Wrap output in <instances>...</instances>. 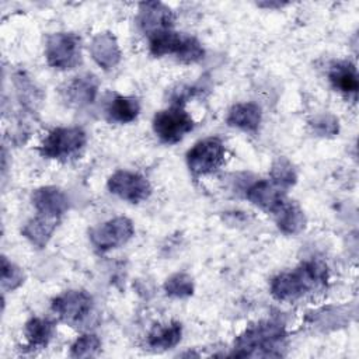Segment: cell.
<instances>
[{
	"instance_id": "cell-1",
	"label": "cell",
	"mask_w": 359,
	"mask_h": 359,
	"mask_svg": "<svg viewBox=\"0 0 359 359\" xmlns=\"http://www.w3.org/2000/svg\"><path fill=\"white\" fill-rule=\"evenodd\" d=\"M328 282V268L320 259H309L282 272L271 280V294L279 302H294L316 290L323 289Z\"/></svg>"
},
{
	"instance_id": "cell-2",
	"label": "cell",
	"mask_w": 359,
	"mask_h": 359,
	"mask_svg": "<svg viewBox=\"0 0 359 359\" xmlns=\"http://www.w3.org/2000/svg\"><path fill=\"white\" fill-rule=\"evenodd\" d=\"M286 330L271 320L258 321L244 330L234 341L231 356L272 358L282 356L286 345Z\"/></svg>"
},
{
	"instance_id": "cell-3",
	"label": "cell",
	"mask_w": 359,
	"mask_h": 359,
	"mask_svg": "<svg viewBox=\"0 0 359 359\" xmlns=\"http://www.w3.org/2000/svg\"><path fill=\"white\" fill-rule=\"evenodd\" d=\"M149 50L156 57L172 55L182 63L199 62L205 55V49L196 38L180 34L172 28L151 34L149 36Z\"/></svg>"
},
{
	"instance_id": "cell-4",
	"label": "cell",
	"mask_w": 359,
	"mask_h": 359,
	"mask_svg": "<svg viewBox=\"0 0 359 359\" xmlns=\"http://www.w3.org/2000/svg\"><path fill=\"white\" fill-rule=\"evenodd\" d=\"M87 143L86 132L79 126L52 129L42 140L38 151L45 158L69 160L77 157Z\"/></svg>"
},
{
	"instance_id": "cell-5",
	"label": "cell",
	"mask_w": 359,
	"mask_h": 359,
	"mask_svg": "<svg viewBox=\"0 0 359 359\" xmlns=\"http://www.w3.org/2000/svg\"><path fill=\"white\" fill-rule=\"evenodd\" d=\"M45 57L59 70L74 69L81 62V41L73 32H55L46 38Z\"/></svg>"
},
{
	"instance_id": "cell-6",
	"label": "cell",
	"mask_w": 359,
	"mask_h": 359,
	"mask_svg": "<svg viewBox=\"0 0 359 359\" xmlns=\"http://www.w3.org/2000/svg\"><path fill=\"white\" fill-rule=\"evenodd\" d=\"M226 149L216 136L205 137L196 142L187 151V165L192 175L201 177L215 172L224 163Z\"/></svg>"
},
{
	"instance_id": "cell-7",
	"label": "cell",
	"mask_w": 359,
	"mask_h": 359,
	"mask_svg": "<svg viewBox=\"0 0 359 359\" xmlns=\"http://www.w3.org/2000/svg\"><path fill=\"white\" fill-rule=\"evenodd\" d=\"M195 126L192 116L182 105L174 104L167 109L158 111L153 118V130L157 137L168 144L178 143Z\"/></svg>"
},
{
	"instance_id": "cell-8",
	"label": "cell",
	"mask_w": 359,
	"mask_h": 359,
	"mask_svg": "<svg viewBox=\"0 0 359 359\" xmlns=\"http://www.w3.org/2000/svg\"><path fill=\"white\" fill-rule=\"evenodd\" d=\"M93 297L84 290H66L52 300L53 314L63 323L79 325L93 313Z\"/></svg>"
},
{
	"instance_id": "cell-9",
	"label": "cell",
	"mask_w": 359,
	"mask_h": 359,
	"mask_svg": "<svg viewBox=\"0 0 359 359\" xmlns=\"http://www.w3.org/2000/svg\"><path fill=\"white\" fill-rule=\"evenodd\" d=\"M135 234L130 219L118 216L91 229L90 241L98 251H109L126 244Z\"/></svg>"
},
{
	"instance_id": "cell-10",
	"label": "cell",
	"mask_w": 359,
	"mask_h": 359,
	"mask_svg": "<svg viewBox=\"0 0 359 359\" xmlns=\"http://www.w3.org/2000/svg\"><path fill=\"white\" fill-rule=\"evenodd\" d=\"M107 187L111 194L130 203H140L151 194V185L147 178L128 170L115 171L108 178Z\"/></svg>"
},
{
	"instance_id": "cell-11",
	"label": "cell",
	"mask_w": 359,
	"mask_h": 359,
	"mask_svg": "<svg viewBox=\"0 0 359 359\" xmlns=\"http://www.w3.org/2000/svg\"><path fill=\"white\" fill-rule=\"evenodd\" d=\"M98 94V80L90 73L79 74L60 88L62 100L74 108H83L94 102Z\"/></svg>"
},
{
	"instance_id": "cell-12",
	"label": "cell",
	"mask_w": 359,
	"mask_h": 359,
	"mask_svg": "<svg viewBox=\"0 0 359 359\" xmlns=\"http://www.w3.org/2000/svg\"><path fill=\"white\" fill-rule=\"evenodd\" d=\"M136 22L139 29L150 36L154 32L171 29L174 25V14L170 7L160 1H146L139 4Z\"/></svg>"
},
{
	"instance_id": "cell-13",
	"label": "cell",
	"mask_w": 359,
	"mask_h": 359,
	"mask_svg": "<svg viewBox=\"0 0 359 359\" xmlns=\"http://www.w3.org/2000/svg\"><path fill=\"white\" fill-rule=\"evenodd\" d=\"M286 191L272 180H261L247 189V198L257 208L273 215L287 199Z\"/></svg>"
},
{
	"instance_id": "cell-14",
	"label": "cell",
	"mask_w": 359,
	"mask_h": 359,
	"mask_svg": "<svg viewBox=\"0 0 359 359\" xmlns=\"http://www.w3.org/2000/svg\"><path fill=\"white\" fill-rule=\"evenodd\" d=\"M32 205L39 215L59 219L69 209L67 195L57 187H41L31 195Z\"/></svg>"
},
{
	"instance_id": "cell-15",
	"label": "cell",
	"mask_w": 359,
	"mask_h": 359,
	"mask_svg": "<svg viewBox=\"0 0 359 359\" xmlns=\"http://www.w3.org/2000/svg\"><path fill=\"white\" fill-rule=\"evenodd\" d=\"M90 55L105 70L114 69L121 60V49L111 32L97 34L90 43Z\"/></svg>"
},
{
	"instance_id": "cell-16",
	"label": "cell",
	"mask_w": 359,
	"mask_h": 359,
	"mask_svg": "<svg viewBox=\"0 0 359 359\" xmlns=\"http://www.w3.org/2000/svg\"><path fill=\"white\" fill-rule=\"evenodd\" d=\"M262 119L261 107L255 102L234 104L227 114V125L244 132H257Z\"/></svg>"
},
{
	"instance_id": "cell-17",
	"label": "cell",
	"mask_w": 359,
	"mask_h": 359,
	"mask_svg": "<svg viewBox=\"0 0 359 359\" xmlns=\"http://www.w3.org/2000/svg\"><path fill=\"white\" fill-rule=\"evenodd\" d=\"M59 219L45 216V215H36L35 217L29 219L24 227L21 229L22 236L36 248L46 247L48 241L50 240L53 231L56 230Z\"/></svg>"
},
{
	"instance_id": "cell-18",
	"label": "cell",
	"mask_w": 359,
	"mask_h": 359,
	"mask_svg": "<svg viewBox=\"0 0 359 359\" xmlns=\"http://www.w3.org/2000/svg\"><path fill=\"white\" fill-rule=\"evenodd\" d=\"M55 334V323L49 318L32 317L27 321L24 327L25 348L29 351H36L45 348Z\"/></svg>"
},
{
	"instance_id": "cell-19",
	"label": "cell",
	"mask_w": 359,
	"mask_h": 359,
	"mask_svg": "<svg viewBox=\"0 0 359 359\" xmlns=\"http://www.w3.org/2000/svg\"><path fill=\"white\" fill-rule=\"evenodd\" d=\"M182 337V325L178 321L156 324L147 334V346L154 351H167L174 348Z\"/></svg>"
},
{
	"instance_id": "cell-20",
	"label": "cell",
	"mask_w": 359,
	"mask_h": 359,
	"mask_svg": "<svg viewBox=\"0 0 359 359\" xmlns=\"http://www.w3.org/2000/svg\"><path fill=\"white\" fill-rule=\"evenodd\" d=\"M328 79L335 90L346 95H356L359 88L358 72L353 63L348 60L337 62L328 72Z\"/></svg>"
},
{
	"instance_id": "cell-21",
	"label": "cell",
	"mask_w": 359,
	"mask_h": 359,
	"mask_svg": "<svg viewBox=\"0 0 359 359\" xmlns=\"http://www.w3.org/2000/svg\"><path fill=\"white\" fill-rule=\"evenodd\" d=\"M140 112V104L133 97L114 94L107 102L105 114L111 122L129 123L133 122Z\"/></svg>"
},
{
	"instance_id": "cell-22",
	"label": "cell",
	"mask_w": 359,
	"mask_h": 359,
	"mask_svg": "<svg viewBox=\"0 0 359 359\" xmlns=\"http://www.w3.org/2000/svg\"><path fill=\"white\" fill-rule=\"evenodd\" d=\"M275 222L280 231L285 234H299L306 227V216L302 208L286 199L283 205L273 213Z\"/></svg>"
},
{
	"instance_id": "cell-23",
	"label": "cell",
	"mask_w": 359,
	"mask_h": 359,
	"mask_svg": "<svg viewBox=\"0 0 359 359\" xmlns=\"http://www.w3.org/2000/svg\"><path fill=\"white\" fill-rule=\"evenodd\" d=\"M14 86L21 104L29 109H35V107L41 102V91L32 79L27 76V73L18 72L14 74Z\"/></svg>"
},
{
	"instance_id": "cell-24",
	"label": "cell",
	"mask_w": 359,
	"mask_h": 359,
	"mask_svg": "<svg viewBox=\"0 0 359 359\" xmlns=\"http://www.w3.org/2000/svg\"><path fill=\"white\" fill-rule=\"evenodd\" d=\"M164 292L170 297H189L194 293V280L188 273L177 272L164 282Z\"/></svg>"
},
{
	"instance_id": "cell-25",
	"label": "cell",
	"mask_w": 359,
	"mask_h": 359,
	"mask_svg": "<svg viewBox=\"0 0 359 359\" xmlns=\"http://www.w3.org/2000/svg\"><path fill=\"white\" fill-rule=\"evenodd\" d=\"M273 182L280 185L285 189H289L296 184L297 180V172L293 167V164L285 158V157H278L271 168V178Z\"/></svg>"
},
{
	"instance_id": "cell-26",
	"label": "cell",
	"mask_w": 359,
	"mask_h": 359,
	"mask_svg": "<svg viewBox=\"0 0 359 359\" xmlns=\"http://www.w3.org/2000/svg\"><path fill=\"white\" fill-rule=\"evenodd\" d=\"M101 349V341L95 334L80 335L70 346V356L73 358H91Z\"/></svg>"
},
{
	"instance_id": "cell-27",
	"label": "cell",
	"mask_w": 359,
	"mask_h": 359,
	"mask_svg": "<svg viewBox=\"0 0 359 359\" xmlns=\"http://www.w3.org/2000/svg\"><path fill=\"white\" fill-rule=\"evenodd\" d=\"M25 275L20 266L1 257V287L3 290H15L24 283Z\"/></svg>"
},
{
	"instance_id": "cell-28",
	"label": "cell",
	"mask_w": 359,
	"mask_h": 359,
	"mask_svg": "<svg viewBox=\"0 0 359 359\" xmlns=\"http://www.w3.org/2000/svg\"><path fill=\"white\" fill-rule=\"evenodd\" d=\"M311 126L320 136H334L338 133V119L330 114L316 116Z\"/></svg>"
}]
</instances>
